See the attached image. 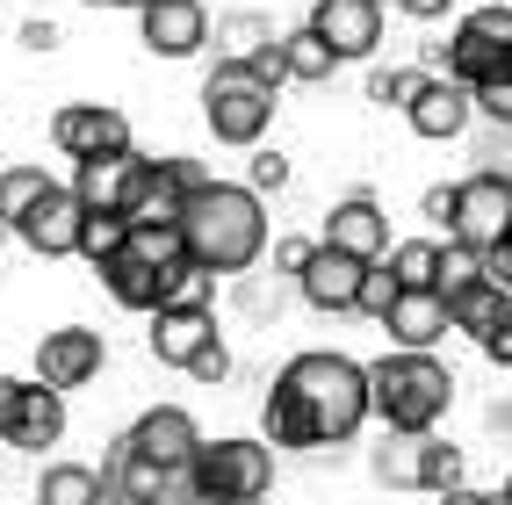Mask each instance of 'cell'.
Segmentation results:
<instances>
[{
    "label": "cell",
    "instance_id": "obj_1",
    "mask_svg": "<svg viewBox=\"0 0 512 505\" xmlns=\"http://www.w3.org/2000/svg\"><path fill=\"white\" fill-rule=\"evenodd\" d=\"M368 419H375V404H368V361L311 347V354L282 361V376L267 383L260 441L267 448L318 455V448H347Z\"/></svg>",
    "mask_w": 512,
    "mask_h": 505
},
{
    "label": "cell",
    "instance_id": "obj_2",
    "mask_svg": "<svg viewBox=\"0 0 512 505\" xmlns=\"http://www.w3.org/2000/svg\"><path fill=\"white\" fill-rule=\"evenodd\" d=\"M181 246L202 275L238 282L267 260V195H253L246 181H195L188 210H181Z\"/></svg>",
    "mask_w": 512,
    "mask_h": 505
},
{
    "label": "cell",
    "instance_id": "obj_3",
    "mask_svg": "<svg viewBox=\"0 0 512 505\" xmlns=\"http://www.w3.org/2000/svg\"><path fill=\"white\" fill-rule=\"evenodd\" d=\"M368 404L383 433H440L455 404V368L440 354H412V347H390L368 361Z\"/></svg>",
    "mask_w": 512,
    "mask_h": 505
},
{
    "label": "cell",
    "instance_id": "obj_4",
    "mask_svg": "<svg viewBox=\"0 0 512 505\" xmlns=\"http://www.w3.org/2000/svg\"><path fill=\"white\" fill-rule=\"evenodd\" d=\"M275 87L253 73V65H210V80H202V123H210L217 145H238V152H260L267 123H275Z\"/></svg>",
    "mask_w": 512,
    "mask_h": 505
},
{
    "label": "cell",
    "instance_id": "obj_5",
    "mask_svg": "<svg viewBox=\"0 0 512 505\" xmlns=\"http://www.w3.org/2000/svg\"><path fill=\"white\" fill-rule=\"evenodd\" d=\"M188 484L202 505H246L275 491V448L253 441V433H224V441H202L188 462Z\"/></svg>",
    "mask_w": 512,
    "mask_h": 505
},
{
    "label": "cell",
    "instance_id": "obj_6",
    "mask_svg": "<svg viewBox=\"0 0 512 505\" xmlns=\"http://www.w3.org/2000/svg\"><path fill=\"white\" fill-rule=\"evenodd\" d=\"M433 58L448 65V80H462V87L476 94L484 80H498L505 65H512V8H505V0H484V8H469V15L455 22V37H448V44H433Z\"/></svg>",
    "mask_w": 512,
    "mask_h": 505
},
{
    "label": "cell",
    "instance_id": "obj_7",
    "mask_svg": "<svg viewBox=\"0 0 512 505\" xmlns=\"http://www.w3.org/2000/svg\"><path fill=\"white\" fill-rule=\"evenodd\" d=\"M375 469V484H390V491H455L462 484V448H448L440 433H383V448L368 455Z\"/></svg>",
    "mask_w": 512,
    "mask_h": 505
},
{
    "label": "cell",
    "instance_id": "obj_8",
    "mask_svg": "<svg viewBox=\"0 0 512 505\" xmlns=\"http://www.w3.org/2000/svg\"><path fill=\"white\" fill-rule=\"evenodd\" d=\"M455 246L491 253L498 239H512V174L498 166H476L469 181H455V224H448Z\"/></svg>",
    "mask_w": 512,
    "mask_h": 505
},
{
    "label": "cell",
    "instance_id": "obj_9",
    "mask_svg": "<svg viewBox=\"0 0 512 505\" xmlns=\"http://www.w3.org/2000/svg\"><path fill=\"white\" fill-rule=\"evenodd\" d=\"M80 195H73V181H51L37 202H29V210L8 224L15 231V239L29 246V253H37V260H73L80 253Z\"/></svg>",
    "mask_w": 512,
    "mask_h": 505
},
{
    "label": "cell",
    "instance_id": "obj_10",
    "mask_svg": "<svg viewBox=\"0 0 512 505\" xmlns=\"http://www.w3.org/2000/svg\"><path fill=\"white\" fill-rule=\"evenodd\" d=\"M368 267L375 260H354V253H339V246L318 239V253L303 260V275H296V296L311 303V311H325V318H354L361 289H368Z\"/></svg>",
    "mask_w": 512,
    "mask_h": 505
},
{
    "label": "cell",
    "instance_id": "obj_11",
    "mask_svg": "<svg viewBox=\"0 0 512 505\" xmlns=\"http://www.w3.org/2000/svg\"><path fill=\"white\" fill-rule=\"evenodd\" d=\"M94 275H101V289H109L123 311L152 318V311H166V303H174V289H181L188 267H166V260H152V253H138V246H123L116 260H101Z\"/></svg>",
    "mask_w": 512,
    "mask_h": 505
},
{
    "label": "cell",
    "instance_id": "obj_12",
    "mask_svg": "<svg viewBox=\"0 0 512 505\" xmlns=\"http://www.w3.org/2000/svg\"><path fill=\"white\" fill-rule=\"evenodd\" d=\"M51 145L73 166L80 159H109V152H138L130 145V116L109 109V101H73V109H58L51 116Z\"/></svg>",
    "mask_w": 512,
    "mask_h": 505
},
{
    "label": "cell",
    "instance_id": "obj_13",
    "mask_svg": "<svg viewBox=\"0 0 512 505\" xmlns=\"http://www.w3.org/2000/svg\"><path fill=\"white\" fill-rule=\"evenodd\" d=\"M123 448L138 455V462H152V469H188L195 448H202V426H195L188 404H152V412L130 419Z\"/></svg>",
    "mask_w": 512,
    "mask_h": 505
},
{
    "label": "cell",
    "instance_id": "obj_14",
    "mask_svg": "<svg viewBox=\"0 0 512 505\" xmlns=\"http://www.w3.org/2000/svg\"><path fill=\"white\" fill-rule=\"evenodd\" d=\"M101 368H109V340L87 325H58L37 340V383H51V390H87Z\"/></svg>",
    "mask_w": 512,
    "mask_h": 505
},
{
    "label": "cell",
    "instance_id": "obj_15",
    "mask_svg": "<svg viewBox=\"0 0 512 505\" xmlns=\"http://www.w3.org/2000/svg\"><path fill=\"white\" fill-rule=\"evenodd\" d=\"M145 347H152L159 368H195L217 347V311H202V303H166V311H152Z\"/></svg>",
    "mask_w": 512,
    "mask_h": 505
},
{
    "label": "cell",
    "instance_id": "obj_16",
    "mask_svg": "<svg viewBox=\"0 0 512 505\" xmlns=\"http://www.w3.org/2000/svg\"><path fill=\"white\" fill-rule=\"evenodd\" d=\"M195 181H210L195 159H145V181H138V195H130V224H181V210H188V195H195Z\"/></svg>",
    "mask_w": 512,
    "mask_h": 505
},
{
    "label": "cell",
    "instance_id": "obj_17",
    "mask_svg": "<svg viewBox=\"0 0 512 505\" xmlns=\"http://www.w3.org/2000/svg\"><path fill=\"white\" fill-rule=\"evenodd\" d=\"M303 22L332 44L339 65H347V58H375V44H383V0H318Z\"/></svg>",
    "mask_w": 512,
    "mask_h": 505
},
{
    "label": "cell",
    "instance_id": "obj_18",
    "mask_svg": "<svg viewBox=\"0 0 512 505\" xmlns=\"http://www.w3.org/2000/svg\"><path fill=\"white\" fill-rule=\"evenodd\" d=\"M138 181H145V152H109V159H80V166H73L80 210H109V217H130Z\"/></svg>",
    "mask_w": 512,
    "mask_h": 505
},
{
    "label": "cell",
    "instance_id": "obj_19",
    "mask_svg": "<svg viewBox=\"0 0 512 505\" xmlns=\"http://www.w3.org/2000/svg\"><path fill=\"white\" fill-rule=\"evenodd\" d=\"M318 239L339 246V253H354V260H390V217H383L375 195H347V202H332Z\"/></svg>",
    "mask_w": 512,
    "mask_h": 505
},
{
    "label": "cell",
    "instance_id": "obj_20",
    "mask_svg": "<svg viewBox=\"0 0 512 505\" xmlns=\"http://www.w3.org/2000/svg\"><path fill=\"white\" fill-rule=\"evenodd\" d=\"M145 29V51L152 58H195L202 44H210V15H202V0H152V8L138 15Z\"/></svg>",
    "mask_w": 512,
    "mask_h": 505
},
{
    "label": "cell",
    "instance_id": "obj_21",
    "mask_svg": "<svg viewBox=\"0 0 512 505\" xmlns=\"http://www.w3.org/2000/svg\"><path fill=\"white\" fill-rule=\"evenodd\" d=\"M58 441H65V390H51V383L29 376L22 397H15V419H8V441H0V448L44 455V448H58Z\"/></svg>",
    "mask_w": 512,
    "mask_h": 505
},
{
    "label": "cell",
    "instance_id": "obj_22",
    "mask_svg": "<svg viewBox=\"0 0 512 505\" xmlns=\"http://www.w3.org/2000/svg\"><path fill=\"white\" fill-rule=\"evenodd\" d=\"M383 332H390V347L433 354V347H440V340H448V332H455V318H448V296H440V289H404V296L390 303Z\"/></svg>",
    "mask_w": 512,
    "mask_h": 505
},
{
    "label": "cell",
    "instance_id": "obj_23",
    "mask_svg": "<svg viewBox=\"0 0 512 505\" xmlns=\"http://www.w3.org/2000/svg\"><path fill=\"white\" fill-rule=\"evenodd\" d=\"M404 123L419 130V138H433V145H448V138H462V130L476 123V94L462 87V80H426V94L412 101V109H404Z\"/></svg>",
    "mask_w": 512,
    "mask_h": 505
},
{
    "label": "cell",
    "instance_id": "obj_24",
    "mask_svg": "<svg viewBox=\"0 0 512 505\" xmlns=\"http://www.w3.org/2000/svg\"><path fill=\"white\" fill-rule=\"evenodd\" d=\"M448 318H455V332H469V340L484 347L491 332L512 318V296H505L498 282H469L462 296H448Z\"/></svg>",
    "mask_w": 512,
    "mask_h": 505
},
{
    "label": "cell",
    "instance_id": "obj_25",
    "mask_svg": "<svg viewBox=\"0 0 512 505\" xmlns=\"http://www.w3.org/2000/svg\"><path fill=\"white\" fill-rule=\"evenodd\" d=\"M339 73V58H332V44L318 37L311 22L303 29H282V80H296V87H325Z\"/></svg>",
    "mask_w": 512,
    "mask_h": 505
},
{
    "label": "cell",
    "instance_id": "obj_26",
    "mask_svg": "<svg viewBox=\"0 0 512 505\" xmlns=\"http://www.w3.org/2000/svg\"><path fill=\"white\" fill-rule=\"evenodd\" d=\"M37 505H109V484H101V469H87V462H44Z\"/></svg>",
    "mask_w": 512,
    "mask_h": 505
},
{
    "label": "cell",
    "instance_id": "obj_27",
    "mask_svg": "<svg viewBox=\"0 0 512 505\" xmlns=\"http://www.w3.org/2000/svg\"><path fill=\"white\" fill-rule=\"evenodd\" d=\"M426 80L433 73H419V65H375V73H368V101H375V109H412V101L426 94Z\"/></svg>",
    "mask_w": 512,
    "mask_h": 505
},
{
    "label": "cell",
    "instance_id": "obj_28",
    "mask_svg": "<svg viewBox=\"0 0 512 505\" xmlns=\"http://www.w3.org/2000/svg\"><path fill=\"white\" fill-rule=\"evenodd\" d=\"M130 231H138V224H130V217H109V210H87L80 217V260H116L123 246H130Z\"/></svg>",
    "mask_w": 512,
    "mask_h": 505
},
{
    "label": "cell",
    "instance_id": "obj_29",
    "mask_svg": "<svg viewBox=\"0 0 512 505\" xmlns=\"http://www.w3.org/2000/svg\"><path fill=\"white\" fill-rule=\"evenodd\" d=\"M390 275L404 289H440V239H404L390 246Z\"/></svg>",
    "mask_w": 512,
    "mask_h": 505
},
{
    "label": "cell",
    "instance_id": "obj_30",
    "mask_svg": "<svg viewBox=\"0 0 512 505\" xmlns=\"http://www.w3.org/2000/svg\"><path fill=\"white\" fill-rule=\"evenodd\" d=\"M44 188H51L44 166H0V224H15V217H22Z\"/></svg>",
    "mask_w": 512,
    "mask_h": 505
},
{
    "label": "cell",
    "instance_id": "obj_31",
    "mask_svg": "<svg viewBox=\"0 0 512 505\" xmlns=\"http://www.w3.org/2000/svg\"><path fill=\"white\" fill-rule=\"evenodd\" d=\"M469 282H484V253H476V246H440V296H462Z\"/></svg>",
    "mask_w": 512,
    "mask_h": 505
},
{
    "label": "cell",
    "instance_id": "obj_32",
    "mask_svg": "<svg viewBox=\"0 0 512 505\" xmlns=\"http://www.w3.org/2000/svg\"><path fill=\"white\" fill-rule=\"evenodd\" d=\"M397 296H404V282L390 275V260H375V267H368V289H361V318H375V325H383Z\"/></svg>",
    "mask_w": 512,
    "mask_h": 505
},
{
    "label": "cell",
    "instance_id": "obj_33",
    "mask_svg": "<svg viewBox=\"0 0 512 505\" xmlns=\"http://www.w3.org/2000/svg\"><path fill=\"white\" fill-rule=\"evenodd\" d=\"M476 116H491L498 130H512V65H505L498 80H484V87H476Z\"/></svg>",
    "mask_w": 512,
    "mask_h": 505
},
{
    "label": "cell",
    "instance_id": "obj_34",
    "mask_svg": "<svg viewBox=\"0 0 512 505\" xmlns=\"http://www.w3.org/2000/svg\"><path fill=\"white\" fill-rule=\"evenodd\" d=\"M246 188H253V195H275V188H289V159L260 145V152H253V166H246Z\"/></svg>",
    "mask_w": 512,
    "mask_h": 505
},
{
    "label": "cell",
    "instance_id": "obj_35",
    "mask_svg": "<svg viewBox=\"0 0 512 505\" xmlns=\"http://www.w3.org/2000/svg\"><path fill=\"white\" fill-rule=\"evenodd\" d=\"M311 253H318V239H275V267H282L289 282L303 275V260H311Z\"/></svg>",
    "mask_w": 512,
    "mask_h": 505
},
{
    "label": "cell",
    "instance_id": "obj_36",
    "mask_svg": "<svg viewBox=\"0 0 512 505\" xmlns=\"http://www.w3.org/2000/svg\"><path fill=\"white\" fill-rule=\"evenodd\" d=\"M484 282H498V289L512 296V239H498V246L484 253Z\"/></svg>",
    "mask_w": 512,
    "mask_h": 505
},
{
    "label": "cell",
    "instance_id": "obj_37",
    "mask_svg": "<svg viewBox=\"0 0 512 505\" xmlns=\"http://www.w3.org/2000/svg\"><path fill=\"white\" fill-rule=\"evenodd\" d=\"M188 376H195V383H224V376H231V347H224V340H217V347H210V354H202V361H195V368H188Z\"/></svg>",
    "mask_w": 512,
    "mask_h": 505
},
{
    "label": "cell",
    "instance_id": "obj_38",
    "mask_svg": "<svg viewBox=\"0 0 512 505\" xmlns=\"http://www.w3.org/2000/svg\"><path fill=\"white\" fill-rule=\"evenodd\" d=\"M397 15H412V22H448V8L455 0H390Z\"/></svg>",
    "mask_w": 512,
    "mask_h": 505
},
{
    "label": "cell",
    "instance_id": "obj_39",
    "mask_svg": "<svg viewBox=\"0 0 512 505\" xmlns=\"http://www.w3.org/2000/svg\"><path fill=\"white\" fill-rule=\"evenodd\" d=\"M433 505H505L498 491H476V484H455V491H440Z\"/></svg>",
    "mask_w": 512,
    "mask_h": 505
},
{
    "label": "cell",
    "instance_id": "obj_40",
    "mask_svg": "<svg viewBox=\"0 0 512 505\" xmlns=\"http://www.w3.org/2000/svg\"><path fill=\"white\" fill-rule=\"evenodd\" d=\"M484 361H491V368H512V318H505V325L491 332V340H484Z\"/></svg>",
    "mask_w": 512,
    "mask_h": 505
},
{
    "label": "cell",
    "instance_id": "obj_41",
    "mask_svg": "<svg viewBox=\"0 0 512 505\" xmlns=\"http://www.w3.org/2000/svg\"><path fill=\"white\" fill-rule=\"evenodd\" d=\"M426 217L433 224H455V181L448 188H426Z\"/></svg>",
    "mask_w": 512,
    "mask_h": 505
},
{
    "label": "cell",
    "instance_id": "obj_42",
    "mask_svg": "<svg viewBox=\"0 0 512 505\" xmlns=\"http://www.w3.org/2000/svg\"><path fill=\"white\" fill-rule=\"evenodd\" d=\"M22 44H29V51H51L58 29H51V22H22Z\"/></svg>",
    "mask_w": 512,
    "mask_h": 505
},
{
    "label": "cell",
    "instance_id": "obj_43",
    "mask_svg": "<svg viewBox=\"0 0 512 505\" xmlns=\"http://www.w3.org/2000/svg\"><path fill=\"white\" fill-rule=\"evenodd\" d=\"M87 8H130V15H145L152 0H87Z\"/></svg>",
    "mask_w": 512,
    "mask_h": 505
},
{
    "label": "cell",
    "instance_id": "obj_44",
    "mask_svg": "<svg viewBox=\"0 0 512 505\" xmlns=\"http://www.w3.org/2000/svg\"><path fill=\"white\" fill-rule=\"evenodd\" d=\"M498 498H505V505H512V477H505V491H498Z\"/></svg>",
    "mask_w": 512,
    "mask_h": 505
},
{
    "label": "cell",
    "instance_id": "obj_45",
    "mask_svg": "<svg viewBox=\"0 0 512 505\" xmlns=\"http://www.w3.org/2000/svg\"><path fill=\"white\" fill-rule=\"evenodd\" d=\"M8 239H15V231H8V224H0V246H8Z\"/></svg>",
    "mask_w": 512,
    "mask_h": 505
},
{
    "label": "cell",
    "instance_id": "obj_46",
    "mask_svg": "<svg viewBox=\"0 0 512 505\" xmlns=\"http://www.w3.org/2000/svg\"><path fill=\"white\" fill-rule=\"evenodd\" d=\"M246 505H267V498H246Z\"/></svg>",
    "mask_w": 512,
    "mask_h": 505
}]
</instances>
